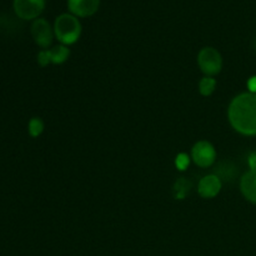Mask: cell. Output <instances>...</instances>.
Segmentation results:
<instances>
[{
  "instance_id": "obj_1",
  "label": "cell",
  "mask_w": 256,
  "mask_h": 256,
  "mask_svg": "<svg viewBox=\"0 0 256 256\" xmlns=\"http://www.w3.org/2000/svg\"><path fill=\"white\" fill-rule=\"evenodd\" d=\"M230 125L245 136L256 135V94L242 92L232 100L228 110Z\"/></svg>"
},
{
  "instance_id": "obj_2",
  "label": "cell",
  "mask_w": 256,
  "mask_h": 256,
  "mask_svg": "<svg viewBox=\"0 0 256 256\" xmlns=\"http://www.w3.org/2000/svg\"><path fill=\"white\" fill-rule=\"evenodd\" d=\"M54 34L62 45L66 46L75 44L82 35V24L79 18L69 12L59 15L54 22Z\"/></svg>"
},
{
  "instance_id": "obj_3",
  "label": "cell",
  "mask_w": 256,
  "mask_h": 256,
  "mask_svg": "<svg viewBox=\"0 0 256 256\" xmlns=\"http://www.w3.org/2000/svg\"><path fill=\"white\" fill-rule=\"evenodd\" d=\"M198 65L206 76H214L222 69V56L215 48H202L198 54Z\"/></svg>"
},
{
  "instance_id": "obj_4",
  "label": "cell",
  "mask_w": 256,
  "mask_h": 256,
  "mask_svg": "<svg viewBox=\"0 0 256 256\" xmlns=\"http://www.w3.org/2000/svg\"><path fill=\"white\" fill-rule=\"evenodd\" d=\"M30 32H32V36L38 46L48 49L52 44V40L55 36L54 28H52L48 20L42 19V18L35 19L32 22V28H30Z\"/></svg>"
},
{
  "instance_id": "obj_5",
  "label": "cell",
  "mask_w": 256,
  "mask_h": 256,
  "mask_svg": "<svg viewBox=\"0 0 256 256\" xmlns=\"http://www.w3.org/2000/svg\"><path fill=\"white\" fill-rule=\"evenodd\" d=\"M192 159L198 166L210 168L216 160V150L212 142L200 140L195 142L192 149Z\"/></svg>"
},
{
  "instance_id": "obj_6",
  "label": "cell",
  "mask_w": 256,
  "mask_h": 256,
  "mask_svg": "<svg viewBox=\"0 0 256 256\" xmlns=\"http://www.w3.org/2000/svg\"><path fill=\"white\" fill-rule=\"evenodd\" d=\"M14 12L20 19L35 20L45 9V0H14Z\"/></svg>"
},
{
  "instance_id": "obj_7",
  "label": "cell",
  "mask_w": 256,
  "mask_h": 256,
  "mask_svg": "<svg viewBox=\"0 0 256 256\" xmlns=\"http://www.w3.org/2000/svg\"><path fill=\"white\" fill-rule=\"evenodd\" d=\"M100 0H68L70 14L76 18L92 16L99 10Z\"/></svg>"
},
{
  "instance_id": "obj_8",
  "label": "cell",
  "mask_w": 256,
  "mask_h": 256,
  "mask_svg": "<svg viewBox=\"0 0 256 256\" xmlns=\"http://www.w3.org/2000/svg\"><path fill=\"white\" fill-rule=\"evenodd\" d=\"M222 185V182L219 179V176H216L215 174L206 175V176H204L199 182L198 192L204 199H212V198H215L220 192Z\"/></svg>"
},
{
  "instance_id": "obj_9",
  "label": "cell",
  "mask_w": 256,
  "mask_h": 256,
  "mask_svg": "<svg viewBox=\"0 0 256 256\" xmlns=\"http://www.w3.org/2000/svg\"><path fill=\"white\" fill-rule=\"evenodd\" d=\"M240 190L248 202L256 204V172H248L240 180Z\"/></svg>"
},
{
  "instance_id": "obj_10",
  "label": "cell",
  "mask_w": 256,
  "mask_h": 256,
  "mask_svg": "<svg viewBox=\"0 0 256 256\" xmlns=\"http://www.w3.org/2000/svg\"><path fill=\"white\" fill-rule=\"evenodd\" d=\"M48 55H49L50 64H62L68 60L70 55L69 48L65 45H58L52 49H46Z\"/></svg>"
},
{
  "instance_id": "obj_11",
  "label": "cell",
  "mask_w": 256,
  "mask_h": 256,
  "mask_svg": "<svg viewBox=\"0 0 256 256\" xmlns=\"http://www.w3.org/2000/svg\"><path fill=\"white\" fill-rule=\"evenodd\" d=\"M216 89V80L212 76H204L199 82V92L202 96H210Z\"/></svg>"
},
{
  "instance_id": "obj_12",
  "label": "cell",
  "mask_w": 256,
  "mask_h": 256,
  "mask_svg": "<svg viewBox=\"0 0 256 256\" xmlns=\"http://www.w3.org/2000/svg\"><path fill=\"white\" fill-rule=\"evenodd\" d=\"M235 168L232 166L230 162H224V164H220L219 166L215 170V175L219 176V179L222 180H232L235 176Z\"/></svg>"
},
{
  "instance_id": "obj_13",
  "label": "cell",
  "mask_w": 256,
  "mask_h": 256,
  "mask_svg": "<svg viewBox=\"0 0 256 256\" xmlns=\"http://www.w3.org/2000/svg\"><path fill=\"white\" fill-rule=\"evenodd\" d=\"M44 122L40 118H32L29 122V125H28V130H29V134L32 138L40 136L44 132Z\"/></svg>"
},
{
  "instance_id": "obj_14",
  "label": "cell",
  "mask_w": 256,
  "mask_h": 256,
  "mask_svg": "<svg viewBox=\"0 0 256 256\" xmlns=\"http://www.w3.org/2000/svg\"><path fill=\"white\" fill-rule=\"evenodd\" d=\"M189 188H190V184L186 182V180H184L182 178V179L178 180V182H175V185H174L175 198H176L178 200L184 199V198L186 196L188 192H189Z\"/></svg>"
},
{
  "instance_id": "obj_15",
  "label": "cell",
  "mask_w": 256,
  "mask_h": 256,
  "mask_svg": "<svg viewBox=\"0 0 256 256\" xmlns=\"http://www.w3.org/2000/svg\"><path fill=\"white\" fill-rule=\"evenodd\" d=\"M190 164V158L186 152H180V154L176 155L175 158V166H176L178 170L180 172H184V170L188 169Z\"/></svg>"
},
{
  "instance_id": "obj_16",
  "label": "cell",
  "mask_w": 256,
  "mask_h": 256,
  "mask_svg": "<svg viewBox=\"0 0 256 256\" xmlns=\"http://www.w3.org/2000/svg\"><path fill=\"white\" fill-rule=\"evenodd\" d=\"M38 62H39L40 66H46V65L50 64V60H49V55H48L46 50H42V52L38 54Z\"/></svg>"
},
{
  "instance_id": "obj_17",
  "label": "cell",
  "mask_w": 256,
  "mask_h": 256,
  "mask_svg": "<svg viewBox=\"0 0 256 256\" xmlns=\"http://www.w3.org/2000/svg\"><path fill=\"white\" fill-rule=\"evenodd\" d=\"M248 162H249L250 170H252V172H256V152H252V154L249 155Z\"/></svg>"
},
{
  "instance_id": "obj_18",
  "label": "cell",
  "mask_w": 256,
  "mask_h": 256,
  "mask_svg": "<svg viewBox=\"0 0 256 256\" xmlns=\"http://www.w3.org/2000/svg\"><path fill=\"white\" fill-rule=\"evenodd\" d=\"M248 88H249L250 92H254V94H256V76L250 78L249 82H248Z\"/></svg>"
},
{
  "instance_id": "obj_19",
  "label": "cell",
  "mask_w": 256,
  "mask_h": 256,
  "mask_svg": "<svg viewBox=\"0 0 256 256\" xmlns=\"http://www.w3.org/2000/svg\"><path fill=\"white\" fill-rule=\"evenodd\" d=\"M255 49H256V42H255Z\"/></svg>"
}]
</instances>
